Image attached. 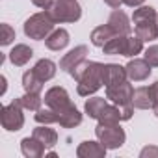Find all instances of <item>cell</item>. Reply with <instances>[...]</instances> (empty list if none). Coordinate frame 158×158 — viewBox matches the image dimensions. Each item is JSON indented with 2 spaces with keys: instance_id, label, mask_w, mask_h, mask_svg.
Masks as SVG:
<instances>
[{
  "instance_id": "cell-22",
  "label": "cell",
  "mask_w": 158,
  "mask_h": 158,
  "mask_svg": "<svg viewBox=\"0 0 158 158\" xmlns=\"http://www.w3.org/2000/svg\"><path fill=\"white\" fill-rule=\"evenodd\" d=\"M34 73L43 82H47L50 78H54V74H56V63L52 60H39L35 63V67H34Z\"/></svg>"
},
{
  "instance_id": "cell-32",
  "label": "cell",
  "mask_w": 158,
  "mask_h": 158,
  "mask_svg": "<svg viewBox=\"0 0 158 158\" xmlns=\"http://www.w3.org/2000/svg\"><path fill=\"white\" fill-rule=\"evenodd\" d=\"M139 156H141V158H145V156H158V149H156V147H145Z\"/></svg>"
},
{
  "instance_id": "cell-34",
  "label": "cell",
  "mask_w": 158,
  "mask_h": 158,
  "mask_svg": "<svg viewBox=\"0 0 158 158\" xmlns=\"http://www.w3.org/2000/svg\"><path fill=\"white\" fill-rule=\"evenodd\" d=\"M145 2V0H123V4H127V6H130V8H138V6H141Z\"/></svg>"
},
{
  "instance_id": "cell-33",
  "label": "cell",
  "mask_w": 158,
  "mask_h": 158,
  "mask_svg": "<svg viewBox=\"0 0 158 158\" xmlns=\"http://www.w3.org/2000/svg\"><path fill=\"white\" fill-rule=\"evenodd\" d=\"M32 2L37 6V8H43V10H48L50 6H52V2L54 0H32Z\"/></svg>"
},
{
  "instance_id": "cell-5",
  "label": "cell",
  "mask_w": 158,
  "mask_h": 158,
  "mask_svg": "<svg viewBox=\"0 0 158 158\" xmlns=\"http://www.w3.org/2000/svg\"><path fill=\"white\" fill-rule=\"evenodd\" d=\"M95 134L99 138V141L106 147V149H117L125 143L127 136H125V130L119 127V123H99L97 128H95Z\"/></svg>"
},
{
  "instance_id": "cell-24",
  "label": "cell",
  "mask_w": 158,
  "mask_h": 158,
  "mask_svg": "<svg viewBox=\"0 0 158 158\" xmlns=\"http://www.w3.org/2000/svg\"><path fill=\"white\" fill-rule=\"evenodd\" d=\"M106 104H108V102H106L104 97H93V99H89V101L86 102L84 110H86V114H88L91 119H99V115H101V112L104 110Z\"/></svg>"
},
{
  "instance_id": "cell-26",
  "label": "cell",
  "mask_w": 158,
  "mask_h": 158,
  "mask_svg": "<svg viewBox=\"0 0 158 158\" xmlns=\"http://www.w3.org/2000/svg\"><path fill=\"white\" fill-rule=\"evenodd\" d=\"M34 117L39 125H52V123H58V119H60L58 112H54L52 108H39Z\"/></svg>"
},
{
  "instance_id": "cell-27",
  "label": "cell",
  "mask_w": 158,
  "mask_h": 158,
  "mask_svg": "<svg viewBox=\"0 0 158 158\" xmlns=\"http://www.w3.org/2000/svg\"><path fill=\"white\" fill-rule=\"evenodd\" d=\"M41 97H39V93H24L23 97H19V102L23 104V108H26V110H32V112H37L39 108H41Z\"/></svg>"
},
{
  "instance_id": "cell-31",
  "label": "cell",
  "mask_w": 158,
  "mask_h": 158,
  "mask_svg": "<svg viewBox=\"0 0 158 158\" xmlns=\"http://www.w3.org/2000/svg\"><path fill=\"white\" fill-rule=\"evenodd\" d=\"M149 88H151V95H152V112L158 117V80L152 86H149Z\"/></svg>"
},
{
  "instance_id": "cell-14",
  "label": "cell",
  "mask_w": 158,
  "mask_h": 158,
  "mask_svg": "<svg viewBox=\"0 0 158 158\" xmlns=\"http://www.w3.org/2000/svg\"><path fill=\"white\" fill-rule=\"evenodd\" d=\"M35 139H39L43 145H45V149H52L56 143H58V134H56V130L54 128H50L48 125H41V127H37V128H34V134H32Z\"/></svg>"
},
{
  "instance_id": "cell-9",
  "label": "cell",
  "mask_w": 158,
  "mask_h": 158,
  "mask_svg": "<svg viewBox=\"0 0 158 158\" xmlns=\"http://www.w3.org/2000/svg\"><path fill=\"white\" fill-rule=\"evenodd\" d=\"M128 76H127V69L125 67H121L117 63H106V65H102V84L106 88L117 86V84L125 82Z\"/></svg>"
},
{
  "instance_id": "cell-7",
  "label": "cell",
  "mask_w": 158,
  "mask_h": 158,
  "mask_svg": "<svg viewBox=\"0 0 158 158\" xmlns=\"http://www.w3.org/2000/svg\"><path fill=\"white\" fill-rule=\"evenodd\" d=\"M132 97H134V88L132 84H128L127 80L117 84V86H110L106 88V99L112 101L117 106H127L132 104Z\"/></svg>"
},
{
  "instance_id": "cell-35",
  "label": "cell",
  "mask_w": 158,
  "mask_h": 158,
  "mask_svg": "<svg viewBox=\"0 0 158 158\" xmlns=\"http://www.w3.org/2000/svg\"><path fill=\"white\" fill-rule=\"evenodd\" d=\"M104 2L110 6V8H114V10H117L121 4H123V0H104Z\"/></svg>"
},
{
  "instance_id": "cell-4",
  "label": "cell",
  "mask_w": 158,
  "mask_h": 158,
  "mask_svg": "<svg viewBox=\"0 0 158 158\" xmlns=\"http://www.w3.org/2000/svg\"><path fill=\"white\" fill-rule=\"evenodd\" d=\"M48 13L56 23H76L82 17V8L76 0H54Z\"/></svg>"
},
{
  "instance_id": "cell-8",
  "label": "cell",
  "mask_w": 158,
  "mask_h": 158,
  "mask_svg": "<svg viewBox=\"0 0 158 158\" xmlns=\"http://www.w3.org/2000/svg\"><path fill=\"white\" fill-rule=\"evenodd\" d=\"M45 104L48 108H52L54 112H58V114H61L69 106H73L71 99H69V93L65 91V88H60V86H54L45 93Z\"/></svg>"
},
{
  "instance_id": "cell-36",
  "label": "cell",
  "mask_w": 158,
  "mask_h": 158,
  "mask_svg": "<svg viewBox=\"0 0 158 158\" xmlns=\"http://www.w3.org/2000/svg\"><path fill=\"white\" fill-rule=\"evenodd\" d=\"M0 82H2V89H0V95L6 93V76H0Z\"/></svg>"
},
{
  "instance_id": "cell-17",
  "label": "cell",
  "mask_w": 158,
  "mask_h": 158,
  "mask_svg": "<svg viewBox=\"0 0 158 158\" xmlns=\"http://www.w3.org/2000/svg\"><path fill=\"white\" fill-rule=\"evenodd\" d=\"M45 45H47V48H50V50H61V48H65V47L69 45V32L63 30V28L54 30V32L45 39Z\"/></svg>"
},
{
  "instance_id": "cell-21",
  "label": "cell",
  "mask_w": 158,
  "mask_h": 158,
  "mask_svg": "<svg viewBox=\"0 0 158 158\" xmlns=\"http://www.w3.org/2000/svg\"><path fill=\"white\" fill-rule=\"evenodd\" d=\"M43 84H45V82L34 73V69H32V71H26V73L23 74V88H24V91H28V93H41Z\"/></svg>"
},
{
  "instance_id": "cell-13",
  "label": "cell",
  "mask_w": 158,
  "mask_h": 158,
  "mask_svg": "<svg viewBox=\"0 0 158 158\" xmlns=\"http://www.w3.org/2000/svg\"><path fill=\"white\" fill-rule=\"evenodd\" d=\"M78 158H102L106 156V147L101 141H84L76 149Z\"/></svg>"
},
{
  "instance_id": "cell-23",
  "label": "cell",
  "mask_w": 158,
  "mask_h": 158,
  "mask_svg": "<svg viewBox=\"0 0 158 158\" xmlns=\"http://www.w3.org/2000/svg\"><path fill=\"white\" fill-rule=\"evenodd\" d=\"M127 39H128V35H115L114 39H110L102 47L104 54H121V56H125V52H127Z\"/></svg>"
},
{
  "instance_id": "cell-6",
  "label": "cell",
  "mask_w": 158,
  "mask_h": 158,
  "mask_svg": "<svg viewBox=\"0 0 158 158\" xmlns=\"http://www.w3.org/2000/svg\"><path fill=\"white\" fill-rule=\"evenodd\" d=\"M2 127L10 132H17L23 128L24 125V115H23V104L19 102V99H15L13 102L6 104L2 108V115H0Z\"/></svg>"
},
{
  "instance_id": "cell-19",
  "label": "cell",
  "mask_w": 158,
  "mask_h": 158,
  "mask_svg": "<svg viewBox=\"0 0 158 158\" xmlns=\"http://www.w3.org/2000/svg\"><path fill=\"white\" fill-rule=\"evenodd\" d=\"M132 106L138 108V110H149V108H152L151 88H138L134 91V97H132Z\"/></svg>"
},
{
  "instance_id": "cell-25",
  "label": "cell",
  "mask_w": 158,
  "mask_h": 158,
  "mask_svg": "<svg viewBox=\"0 0 158 158\" xmlns=\"http://www.w3.org/2000/svg\"><path fill=\"white\" fill-rule=\"evenodd\" d=\"M119 121H123V119H121V108H119L117 104H115V106L106 104L104 110H102L101 115H99V123H108V125H112V123H119Z\"/></svg>"
},
{
  "instance_id": "cell-16",
  "label": "cell",
  "mask_w": 158,
  "mask_h": 158,
  "mask_svg": "<svg viewBox=\"0 0 158 158\" xmlns=\"http://www.w3.org/2000/svg\"><path fill=\"white\" fill-rule=\"evenodd\" d=\"M58 115H60L58 123H60V127H63V128H74V127H78V125L82 123V114L76 110L74 104L69 106L65 112H61V114H58Z\"/></svg>"
},
{
  "instance_id": "cell-3",
  "label": "cell",
  "mask_w": 158,
  "mask_h": 158,
  "mask_svg": "<svg viewBox=\"0 0 158 158\" xmlns=\"http://www.w3.org/2000/svg\"><path fill=\"white\" fill-rule=\"evenodd\" d=\"M54 24H56V21L52 19V15L48 13V10L47 11H39V13L32 15L24 23V34L30 39L41 41V39H47L54 32Z\"/></svg>"
},
{
  "instance_id": "cell-18",
  "label": "cell",
  "mask_w": 158,
  "mask_h": 158,
  "mask_svg": "<svg viewBox=\"0 0 158 158\" xmlns=\"http://www.w3.org/2000/svg\"><path fill=\"white\" fill-rule=\"evenodd\" d=\"M32 56H34V50L28 45H15L13 50L10 52V61L17 67H23L32 60Z\"/></svg>"
},
{
  "instance_id": "cell-37",
  "label": "cell",
  "mask_w": 158,
  "mask_h": 158,
  "mask_svg": "<svg viewBox=\"0 0 158 158\" xmlns=\"http://www.w3.org/2000/svg\"><path fill=\"white\" fill-rule=\"evenodd\" d=\"M156 24H158V17H156Z\"/></svg>"
},
{
  "instance_id": "cell-15",
  "label": "cell",
  "mask_w": 158,
  "mask_h": 158,
  "mask_svg": "<svg viewBox=\"0 0 158 158\" xmlns=\"http://www.w3.org/2000/svg\"><path fill=\"white\" fill-rule=\"evenodd\" d=\"M21 151L26 158H41L45 154V145L32 136V138H24L21 141Z\"/></svg>"
},
{
  "instance_id": "cell-12",
  "label": "cell",
  "mask_w": 158,
  "mask_h": 158,
  "mask_svg": "<svg viewBox=\"0 0 158 158\" xmlns=\"http://www.w3.org/2000/svg\"><path fill=\"white\" fill-rule=\"evenodd\" d=\"M108 26L115 32V35H128L130 34V21H128L127 13L121 11L119 8L112 11V15L108 19Z\"/></svg>"
},
{
  "instance_id": "cell-30",
  "label": "cell",
  "mask_w": 158,
  "mask_h": 158,
  "mask_svg": "<svg viewBox=\"0 0 158 158\" xmlns=\"http://www.w3.org/2000/svg\"><path fill=\"white\" fill-rule=\"evenodd\" d=\"M0 28H2V37H0L2 41H0V43H2V45L6 47V45H10V43L15 39V30H13L10 24H6V23H4L2 26H0Z\"/></svg>"
},
{
  "instance_id": "cell-10",
  "label": "cell",
  "mask_w": 158,
  "mask_h": 158,
  "mask_svg": "<svg viewBox=\"0 0 158 158\" xmlns=\"http://www.w3.org/2000/svg\"><path fill=\"white\" fill-rule=\"evenodd\" d=\"M86 56H88V47H86V45L74 47L73 50H69V52L61 58V61H60V69L71 73L78 63H82V61L86 60Z\"/></svg>"
},
{
  "instance_id": "cell-28",
  "label": "cell",
  "mask_w": 158,
  "mask_h": 158,
  "mask_svg": "<svg viewBox=\"0 0 158 158\" xmlns=\"http://www.w3.org/2000/svg\"><path fill=\"white\" fill-rule=\"evenodd\" d=\"M141 50H143V39H139L138 35H128V39H127V52H125V56H127V58H132V56L139 54Z\"/></svg>"
},
{
  "instance_id": "cell-29",
  "label": "cell",
  "mask_w": 158,
  "mask_h": 158,
  "mask_svg": "<svg viewBox=\"0 0 158 158\" xmlns=\"http://www.w3.org/2000/svg\"><path fill=\"white\" fill-rule=\"evenodd\" d=\"M143 60L151 65V67H158V45H152L145 50Z\"/></svg>"
},
{
  "instance_id": "cell-2",
  "label": "cell",
  "mask_w": 158,
  "mask_h": 158,
  "mask_svg": "<svg viewBox=\"0 0 158 158\" xmlns=\"http://www.w3.org/2000/svg\"><path fill=\"white\" fill-rule=\"evenodd\" d=\"M158 13L151 6H139L132 13V23H134V32L139 39L143 41H154L158 37V24H156Z\"/></svg>"
},
{
  "instance_id": "cell-11",
  "label": "cell",
  "mask_w": 158,
  "mask_h": 158,
  "mask_svg": "<svg viewBox=\"0 0 158 158\" xmlns=\"http://www.w3.org/2000/svg\"><path fill=\"white\" fill-rule=\"evenodd\" d=\"M125 69H127V76L132 82H141L145 78H149V74H151V65L145 60H136L134 58L127 63Z\"/></svg>"
},
{
  "instance_id": "cell-1",
  "label": "cell",
  "mask_w": 158,
  "mask_h": 158,
  "mask_svg": "<svg viewBox=\"0 0 158 158\" xmlns=\"http://www.w3.org/2000/svg\"><path fill=\"white\" fill-rule=\"evenodd\" d=\"M69 74L78 82V95H82V97L93 95L102 86V63H99V61L84 60Z\"/></svg>"
},
{
  "instance_id": "cell-20",
  "label": "cell",
  "mask_w": 158,
  "mask_h": 158,
  "mask_svg": "<svg viewBox=\"0 0 158 158\" xmlns=\"http://www.w3.org/2000/svg\"><path fill=\"white\" fill-rule=\"evenodd\" d=\"M115 37V32L108 26V24H102V26H97L93 32H91V43L95 45V47H104L110 39H114Z\"/></svg>"
}]
</instances>
